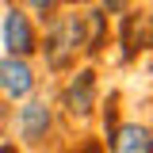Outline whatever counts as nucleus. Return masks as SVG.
<instances>
[{
  "label": "nucleus",
  "instance_id": "39448f33",
  "mask_svg": "<svg viewBox=\"0 0 153 153\" xmlns=\"http://www.w3.org/2000/svg\"><path fill=\"white\" fill-rule=\"evenodd\" d=\"M61 103H65V111L73 119H88L92 115V107H96V73L92 69H76L69 76V84L61 92Z\"/></svg>",
  "mask_w": 153,
  "mask_h": 153
},
{
  "label": "nucleus",
  "instance_id": "20e7f679",
  "mask_svg": "<svg viewBox=\"0 0 153 153\" xmlns=\"http://www.w3.org/2000/svg\"><path fill=\"white\" fill-rule=\"evenodd\" d=\"M50 126H54V111H50V103L27 96L23 107L16 111V134H19V142H23V146H42L46 134H50Z\"/></svg>",
  "mask_w": 153,
  "mask_h": 153
},
{
  "label": "nucleus",
  "instance_id": "f257e3e1",
  "mask_svg": "<svg viewBox=\"0 0 153 153\" xmlns=\"http://www.w3.org/2000/svg\"><path fill=\"white\" fill-rule=\"evenodd\" d=\"M50 69H69L76 61V54L84 50V16H61L54 19L46 46H38Z\"/></svg>",
  "mask_w": 153,
  "mask_h": 153
},
{
  "label": "nucleus",
  "instance_id": "9d476101",
  "mask_svg": "<svg viewBox=\"0 0 153 153\" xmlns=\"http://www.w3.org/2000/svg\"><path fill=\"white\" fill-rule=\"evenodd\" d=\"M0 153H19V149L12 146V142H4V146H0Z\"/></svg>",
  "mask_w": 153,
  "mask_h": 153
},
{
  "label": "nucleus",
  "instance_id": "0eeeda50",
  "mask_svg": "<svg viewBox=\"0 0 153 153\" xmlns=\"http://www.w3.org/2000/svg\"><path fill=\"white\" fill-rule=\"evenodd\" d=\"M111 153H153V130L142 123H123L111 134Z\"/></svg>",
  "mask_w": 153,
  "mask_h": 153
},
{
  "label": "nucleus",
  "instance_id": "9b49d317",
  "mask_svg": "<svg viewBox=\"0 0 153 153\" xmlns=\"http://www.w3.org/2000/svg\"><path fill=\"white\" fill-rule=\"evenodd\" d=\"M69 4H88V0H69Z\"/></svg>",
  "mask_w": 153,
  "mask_h": 153
},
{
  "label": "nucleus",
  "instance_id": "6e6552de",
  "mask_svg": "<svg viewBox=\"0 0 153 153\" xmlns=\"http://www.w3.org/2000/svg\"><path fill=\"white\" fill-rule=\"evenodd\" d=\"M23 4H27V12H35L38 19H50L57 8H61V0H23Z\"/></svg>",
  "mask_w": 153,
  "mask_h": 153
},
{
  "label": "nucleus",
  "instance_id": "1a4fd4ad",
  "mask_svg": "<svg viewBox=\"0 0 153 153\" xmlns=\"http://www.w3.org/2000/svg\"><path fill=\"white\" fill-rule=\"evenodd\" d=\"M4 123H8V100H0V130H4Z\"/></svg>",
  "mask_w": 153,
  "mask_h": 153
},
{
  "label": "nucleus",
  "instance_id": "7ed1b4c3",
  "mask_svg": "<svg viewBox=\"0 0 153 153\" xmlns=\"http://www.w3.org/2000/svg\"><path fill=\"white\" fill-rule=\"evenodd\" d=\"M0 38H4V54H16V57H31L38 50V31L23 8H8L4 12Z\"/></svg>",
  "mask_w": 153,
  "mask_h": 153
},
{
  "label": "nucleus",
  "instance_id": "423d86ee",
  "mask_svg": "<svg viewBox=\"0 0 153 153\" xmlns=\"http://www.w3.org/2000/svg\"><path fill=\"white\" fill-rule=\"evenodd\" d=\"M146 46H153V19L142 16V12L123 16V57L142 54Z\"/></svg>",
  "mask_w": 153,
  "mask_h": 153
},
{
  "label": "nucleus",
  "instance_id": "f03ea898",
  "mask_svg": "<svg viewBox=\"0 0 153 153\" xmlns=\"http://www.w3.org/2000/svg\"><path fill=\"white\" fill-rule=\"evenodd\" d=\"M35 84H38V76L27 57H16V54L0 57V100L23 103L27 96H35Z\"/></svg>",
  "mask_w": 153,
  "mask_h": 153
}]
</instances>
